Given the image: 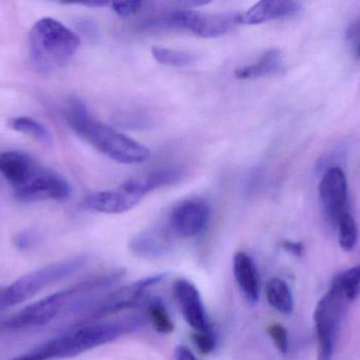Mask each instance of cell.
<instances>
[{"label":"cell","mask_w":360,"mask_h":360,"mask_svg":"<svg viewBox=\"0 0 360 360\" xmlns=\"http://www.w3.org/2000/svg\"><path fill=\"white\" fill-rule=\"evenodd\" d=\"M283 247L287 249L290 253L293 254L295 256H300L304 252V247L302 243L300 242H292V241H285L283 242Z\"/></svg>","instance_id":"cell-31"},{"label":"cell","mask_w":360,"mask_h":360,"mask_svg":"<svg viewBox=\"0 0 360 360\" xmlns=\"http://www.w3.org/2000/svg\"><path fill=\"white\" fill-rule=\"evenodd\" d=\"M88 262L89 258L86 256H78L71 259L55 262L23 275L14 283L6 287L8 306L21 304L50 285L69 278L84 268Z\"/></svg>","instance_id":"cell-5"},{"label":"cell","mask_w":360,"mask_h":360,"mask_svg":"<svg viewBox=\"0 0 360 360\" xmlns=\"http://www.w3.org/2000/svg\"><path fill=\"white\" fill-rule=\"evenodd\" d=\"M152 55L160 65L177 68L193 65L197 59L196 55L193 53L162 48V46H153Z\"/></svg>","instance_id":"cell-22"},{"label":"cell","mask_w":360,"mask_h":360,"mask_svg":"<svg viewBox=\"0 0 360 360\" xmlns=\"http://www.w3.org/2000/svg\"><path fill=\"white\" fill-rule=\"evenodd\" d=\"M348 194V181L342 167H329L321 178L319 197L328 218L335 225L350 213Z\"/></svg>","instance_id":"cell-11"},{"label":"cell","mask_w":360,"mask_h":360,"mask_svg":"<svg viewBox=\"0 0 360 360\" xmlns=\"http://www.w3.org/2000/svg\"><path fill=\"white\" fill-rule=\"evenodd\" d=\"M141 197L128 192L120 186L116 190H103L86 197L84 204L91 211L98 213L120 215L127 213L141 202Z\"/></svg>","instance_id":"cell-14"},{"label":"cell","mask_w":360,"mask_h":360,"mask_svg":"<svg viewBox=\"0 0 360 360\" xmlns=\"http://www.w3.org/2000/svg\"><path fill=\"white\" fill-rule=\"evenodd\" d=\"M148 318L154 330L160 334H171L174 331V323L160 299H154L148 308Z\"/></svg>","instance_id":"cell-23"},{"label":"cell","mask_w":360,"mask_h":360,"mask_svg":"<svg viewBox=\"0 0 360 360\" xmlns=\"http://www.w3.org/2000/svg\"><path fill=\"white\" fill-rule=\"evenodd\" d=\"M356 53H357V56L360 57V39L359 42V44H357Z\"/></svg>","instance_id":"cell-33"},{"label":"cell","mask_w":360,"mask_h":360,"mask_svg":"<svg viewBox=\"0 0 360 360\" xmlns=\"http://www.w3.org/2000/svg\"><path fill=\"white\" fill-rule=\"evenodd\" d=\"M266 333L270 336L279 352L285 354L289 350V336H288L287 329L278 323H274L266 328Z\"/></svg>","instance_id":"cell-27"},{"label":"cell","mask_w":360,"mask_h":360,"mask_svg":"<svg viewBox=\"0 0 360 360\" xmlns=\"http://www.w3.org/2000/svg\"><path fill=\"white\" fill-rule=\"evenodd\" d=\"M80 46V38L60 21L44 17L29 33V53L39 73H52L67 65Z\"/></svg>","instance_id":"cell-3"},{"label":"cell","mask_w":360,"mask_h":360,"mask_svg":"<svg viewBox=\"0 0 360 360\" xmlns=\"http://www.w3.org/2000/svg\"><path fill=\"white\" fill-rule=\"evenodd\" d=\"M302 11L300 2L292 0H262L241 13V25H259L270 20L297 16Z\"/></svg>","instance_id":"cell-13"},{"label":"cell","mask_w":360,"mask_h":360,"mask_svg":"<svg viewBox=\"0 0 360 360\" xmlns=\"http://www.w3.org/2000/svg\"><path fill=\"white\" fill-rule=\"evenodd\" d=\"M241 13H210L199 12L192 8H184L169 13L164 18H160L151 25H169L180 27L192 32L195 35L205 38H216L224 35L238 27Z\"/></svg>","instance_id":"cell-7"},{"label":"cell","mask_w":360,"mask_h":360,"mask_svg":"<svg viewBox=\"0 0 360 360\" xmlns=\"http://www.w3.org/2000/svg\"><path fill=\"white\" fill-rule=\"evenodd\" d=\"M82 292V285L52 294L39 302L30 304L16 314L0 323V331H19L49 325L59 317H69L76 299Z\"/></svg>","instance_id":"cell-4"},{"label":"cell","mask_w":360,"mask_h":360,"mask_svg":"<svg viewBox=\"0 0 360 360\" xmlns=\"http://www.w3.org/2000/svg\"><path fill=\"white\" fill-rule=\"evenodd\" d=\"M193 344L196 347L197 350L203 355L211 354L216 349L217 340L213 331L195 332L192 336Z\"/></svg>","instance_id":"cell-26"},{"label":"cell","mask_w":360,"mask_h":360,"mask_svg":"<svg viewBox=\"0 0 360 360\" xmlns=\"http://www.w3.org/2000/svg\"><path fill=\"white\" fill-rule=\"evenodd\" d=\"M334 281L340 285L349 302H352L360 293V264L338 275Z\"/></svg>","instance_id":"cell-25"},{"label":"cell","mask_w":360,"mask_h":360,"mask_svg":"<svg viewBox=\"0 0 360 360\" xmlns=\"http://www.w3.org/2000/svg\"><path fill=\"white\" fill-rule=\"evenodd\" d=\"M168 232L162 228H150L131 239L129 247L139 257L154 258L165 255L170 249Z\"/></svg>","instance_id":"cell-18"},{"label":"cell","mask_w":360,"mask_h":360,"mask_svg":"<svg viewBox=\"0 0 360 360\" xmlns=\"http://www.w3.org/2000/svg\"><path fill=\"white\" fill-rule=\"evenodd\" d=\"M184 178L182 169L176 167L156 169L137 179L128 180L122 187L143 198L146 194L162 186L175 185Z\"/></svg>","instance_id":"cell-17"},{"label":"cell","mask_w":360,"mask_h":360,"mask_svg":"<svg viewBox=\"0 0 360 360\" xmlns=\"http://www.w3.org/2000/svg\"><path fill=\"white\" fill-rule=\"evenodd\" d=\"M8 127L16 132L22 133L44 145H52L53 135L49 129L35 118L30 116H16L8 120Z\"/></svg>","instance_id":"cell-21"},{"label":"cell","mask_w":360,"mask_h":360,"mask_svg":"<svg viewBox=\"0 0 360 360\" xmlns=\"http://www.w3.org/2000/svg\"><path fill=\"white\" fill-rule=\"evenodd\" d=\"M349 302L335 281L327 294L319 300L314 314L319 340V360H333L338 332Z\"/></svg>","instance_id":"cell-6"},{"label":"cell","mask_w":360,"mask_h":360,"mask_svg":"<svg viewBox=\"0 0 360 360\" xmlns=\"http://www.w3.org/2000/svg\"><path fill=\"white\" fill-rule=\"evenodd\" d=\"M283 69V53L278 49H271L266 51L255 63L238 68L235 71V76L239 80H254L275 75L281 73Z\"/></svg>","instance_id":"cell-19"},{"label":"cell","mask_w":360,"mask_h":360,"mask_svg":"<svg viewBox=\"0 0 360 360\" xmlns=\"http://www.w3.org/2000/svg\"><path fill=\"white\" fill-rule=\"evenodd\" d=\"M39 241V237L33 230H23L18 232L13 239L15 247L19 251H29L33 249Z\"/></svg>","instance_id":"cell-29"},{"label":"cell","mask_w":360,"mask_h":360,"mask_svg":"<svg viewBox=\"0 0 360 360\" xmlns=\"http://www.w3.org/2000/svg\"><path fill=\"white\" fill-rule=\"evenodd\" d=\"M141 0H130V1L111 2V8L120 17H130L137 14L143 8Z\"/></svg>","instance_id":"cell-28"},{"label":"cell","mask_w":360,"mask_h":360,"mask_svg":"<svg viewBox=\"0 0 360 360\" xmlns=\"http://www.w3.org/2000/svg\"><path fill=\"white\" fill-rule=\"evenodd\" d=\"M167 276H168L167 274H158L146 277V278L135 281L122 289L111 292L110 294L99 296L84 311V314L78 321L77 325L74 328L93 323V321H99L103 317L115 314V313L126 310V309L132 308L141 299L150 287L160 285L162 280L167 278Z\"/></svg>","instance_id":"cell-8"},{"label":"cell","mask_w":360,"mask_h":360,"mask_svg":"<svg viewBox=\"0 0 360 360\" xmlns=\"http://www.w3.org/2000/svg\"><path fill=\"white\" fill-rule=\"evenodd\" d=\"M71 192V185L63 175L40 165L23 185L13 190L15 198L23 203L65 201Z\"/></svg>","instance_id":"cell-9"},{"label":"cell","mask_w":360,"mask_h":360,"mask_svg":"<svg viewBox=\"0 0 360 360\" xmlns=\"http://www.w3.org/2000/svg\"><path fill=\"white\" fill-rule=\"evenodd\" d=\"M4 308H8V302H6V287H0V310Z\"/></svg>","instance_id":"cell-32"},{"label":"cell","mask_w":360,"mask_h":360,"mask_svg":"<svg viewBox=\"0 0 360 360\" xmlns=\"http://www.w3.org/2000/svg\"><path fill=\"white\" fill-rule=\"evenodd\" d=\"M175 359L176 360H199L193 354L190 349L186 346H179L175 350Z\"/></svg>","instance_id":"cell-30"},{"label":"cell","mask_w":360,"mask_h":360,"mask_svg":"<svg viewBox=\"0 0 360 360\" xmlns=\"http://www.w3.org/2000/svg\"><path fill=\"white\" fill-rule=\"evenodd\" d=\"M173 291L186 323L195 332L211 331L207 312L197 287L186 279H179L175 281Z\"/></svg>","instance_id":"cell-12"},{"label":"cell","mask_w":360,"mask_h":360,"mask_svg":"<svg viewBox=\"0 0 360 360\" xmlns=\"http://www.w3.org/2000/svg\"><path fill=\"white\" fill-rule=\"evenodd\" d=\"M338 228V239L342 249L353 251L359 241V228L356 222L350 213L345 215L336 224Z\"/></svg>","instance_id":"cell-24"},{"label":"cell","mask_w":360,"mask_h":360,"mask_svg":"<svg viewBox=\"0 0 360 360\" xmlns=\"http://www.w3.org/2000/svg\"><path fill=\"white\" fill-rule=\"evenodd\" d=\"M211 218V209L201 199L184 201L173 209L168 220L171 234L179 238H193L203 232Z\"/></svg>","instance_id":"cell-10"},{"label":"cell","mask_w":360,"mask_h":360,"mask_svg":"<svg viewBox=\"0 0 360 360\" xmlns=\"http://www.w3.org/2000/svg\"><path fill=\"white\" fill-rule=\"evenodd\" d=\"M233 273L245 299L255 304L259 299V279L253 260L245 252H237L233 257Z\"/></svg>","instance_id":"cell-16"},{"label":"cell","mask_w":360,"mask_h":360,"mask_svg":"<svg viewBox=\"0 0 360 360\" xmlns=\"http://www.w3.org/2000/svg\"><path fill=\"white\" fill-rule=\"evenodd\" d=\"M266 296L269 304L281 314H292L294 300L289 285L279 278H272L266 285Z\"/></svg>","instance_id":"cell-20"},{"label":"cell","mask_w":360,"mask_h":360,"mask_svg":"<svg viewBox=\"0 0 360 360\" xmlns=\"http://www.w3.org/2000/svg\"><path fill=\"white\" fill-rule=\"evenodd\" d=\"M63 111L72 130L111 160L122 164H141L151 159L149 148L95 120L80 99H69Z\"/></svg>","instance_id":"cell-2"},{"label":"cell","mask_w":360,"mask_h":360,"mask_svg":"<svg viewBox=\"0 0 360 360\" xmlns=\"http://www.w3.org/2000/svg\"><path fill=\"white\" fill-rule=\"evenodd\" d=\"M38 166L39 164L25 152L8 150L0 154V175L13 190L23 185Z\"/></svg>","instance_id":"cell-15"},{"label":"cell","mask_w":360,"mask_h":360,"mask_svg":"<svg viewBox=\"0 0 360 360\" xmlns=\"http://www.w3.org/2000/svg\"><path fill=\"white\" fill-rule=\"evenodd\" d=\"M141 316H131L120 321L88 323L73 328L25 354L11 360H59L78 356L86 351L110 344L145 325Z\"/></svg>","instance_id":"cell-1"}]
</instances>
